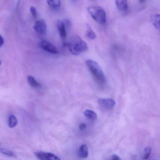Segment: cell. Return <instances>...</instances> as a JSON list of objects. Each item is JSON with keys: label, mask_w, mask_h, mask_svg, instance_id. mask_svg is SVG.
<instances>
[{"label": "cell", "mask_w": 160, "mask_h": 160, "mask_svg": "<svg viewBox=\"0 0 160 160\" xmlns=\"http://www.w3.org/2000/svg\"><path fill=\"white\" fill-rule=\"evenodd\" d=\"M18 123L17 118L13 115H11L9 116L8 119V125L11 128H14L17 125Z\"/></svg>", "instance_id": "cell-13"}, {"label": "cell", "mask_w": 160, "mask_h": 160, "mask_svg": "<svg viewBox=\"0 0 160 160\" xmlns=\"http://www.w3.org/2000/svg\"><path fill=\"white\" fill-rule=\"evenodd\" d=\"M79 128L80 130H84V129L86 128V124L84 123H80V124H79Z\"/></svg>", "instance_id": "cell-21"}, {"label": "cell", "mask_w": 160, "mask_h": 160, "mask_svg": "<svg viewBox=\"0 0 160 160\" xmlns=\"http://www.w3.org/2000/svg\"><path fill=\"white\" fill-rule=\"evenodd\" d=\"M86 34V36L89 40H94L96 37V35L95 32L92 30L91 27L89 25H88V27H87V30Z\"/></svg>", "instance_id": "cell-15"}, {"label": "cell", "mask_w": 160, "mask_h": 160, "mask_svg": "<svg viewBox=\"0 0 160 160\" xmlns=\"http://www.w3.org/2000/svg\"><path fill=\"white\" fill-rule=\"evenodd\" d=\"M1 152L3 155H6L8 157H12V158H16L17 157L16 154L10 150L4 148H1Z\"/></svg>", "instance_id": "cell-16"}, {"label": "cell", "mask_w": 160, "mask_h": 160, "mask_svg": "<svg viewBox=\"0 0 160 160\" xmlns=\"http://www.w3.org/2000/svg\"><path fill=\"white\" fill-rule=\"evenodd\" d=\"M34 154L40 160H61L58 156L51 152H37Z\"/></svg>", "instance_id": "cell-5"}, {"label": "cell", "mask_w": 160, "mask_h": 160, "mask_svg": "<svg viewBox=\"0 0 160 160\" xmlns=\"http://www.w3.org/2000/svg\"><path fill=\"white\" fill-rule=\"evenodd\" d=\"M0 38H1V45H0V47H2V46L4 44V39L2 35H0Z\"/></svg>", "instance_id": "cell-22"}, {"label": "cell", "mask_w": 160, "mask_h": 160, "mask_svg": "<svg viewBox=\"0 0 160 160\" xmlns=\"http://www.w3.org/2000/svg\"><path fill=\"white\" fill-rule=\"evenodd\" d=\"M40 46L44 50L51 54H57L58 53L57 48L53 44L46 40H42L40 42Z\"/></svg>", "instance_id": "cell-6"}, {"label": "cell", "mask_w": 160, "mask_h": 160, "mask_svg": "<svg viewBox=\"0 0 160 160\" xmlns=\"http://www.w3.org/2000/svg\"><path fill=\"white\" fill-rule=\"evenodd\" d=\"M88 148L87 145L84 144L79 148L78 152V156L80 158H87L88 156Z\"/></svg>", "instance_id": "cell-9"}, {"label": "cell", "mask_w": 160, "mask_h": 160, "mask_svg": "<svg viewBox=\"0 0 160 160\" xmlns=\"http://www.w3.org/2000/svg\"><path fill=\"white\" fill-rule=\"evenodd\" d=\"M28 81L29 85L33 88H40L42 87V85L32 76H28Z\"/></svg>", "instance_id": "cell-12"}, {"label": "cell", "mask_w": 160, "mask_h": 160, "mask_svg": "<svg viewBox=\"0 0 160 160\" xmlns=\"http://www.w3.org/2000/svg\"><path fill=\"white\" fill-rule=\"evenodd\" d=\"M57 26L60 36H61L63 42H65L64 41L67 37V32H66V27L64 22L62 20H58L57 22Z\"/></svg>", "instance_id": "cell-8"}, {"label": "cell", "mask_w": 160, "mask_h": 160, "mask_svg": "<svg viewBox=\"0 0 160 160\" xmlns=\"http://www.w3.org/2000/svg\"><path fill=\"white\" fill-rule=\"evenodd\" d=\"M151 148L150 147H147L144 150V156H143V159H147L151 154Z\"/></svg>", "instance_id": "cell-18"}, {"label": "cell", "mask_w": 160, "mask_h": 160, "mask_svg": "<svg viewBox=\"0 0 160 160\" xmlns=\"http://www.w3.org/2000/svg\"><path fill=\"white\" fill-rule=\"evenodd\" d=\"M30 9L33 18H37V10H36L35 7H34V6H31Z\"/></svg>", "instance_id": "cell-19"}, {"label": "cell", "mask_w": 160, "mask_h": 160, "mask_svg": "<svg viewBox=\"0 0 160 160\" xmlns=\"http://www.w3.org/2000/svg\"><path fill=\"white\" fill-rule=\"evenodd\" d=\"M100 106L106 109H111L115 105V101L110 98H100L98 100Z\"/></svg>", "instance_id": "cell-7"}, {"label": "cell", "mask_w": 160, "mask_h": 160, "mask_svg": "<svg viewBox=\"0 0 160 160\" xmlns=\"http://www.w3.org/2000/svg\"><path fill=\"white\" fill-rule=\"evenodd\" d=\"M88 11L94 20L101 24L106 23V13L105 11L100 6H90L88 8Z\"/></svg>", "instance_id": "cell-3"}, {"label": "cell", "mask_w": 160, "mask_h": 160, "mask_svg": "<svg viewBox=\"0 0 160 160\" xmlns=\"http://www.w3.org/2000/svg\"><path fill=\"white\" fill-rule=\"evenodd\" d=\"M111 160H122L117 154H113L111 157Z\"/></svg>", "instance_id": "cell-20"}, {"label": "cell", "mask_w": 160, "mask_h": 160, "mask_svg": "<svg viewBox=\"0 0 160 160\" xmlns=\"http://www.w3.org/2000/svg\"><path fill=\"white\" fill-rule=\"evenodd\" d=\"M84 115L89 120L92 121L96 120L97 118V115L93 110L87 109L84 112Z\"/></svg>", "instance_id": "cell-11"}, {"label": "cell", "mask_w": 160, "mask_h": 160, "mask_svg": "<svg viewBox=\"0 0 160 160\" xmlns=\"http://www.w3.org/2000/svg\"><path fill=\"white\" fill-rule=\"evenodd\" d=\"M69 48L70 52L75 56H78L88 49L87 43L79 36H75L71 38L68 42L64 43Z\"/></svg>", "instance_id": "cell-1"}, {"label": "cell", "mask_w": 160, "mask_h": 160, "mask_svg": "<svg viewBox=\"0 0 160 160\" xmlns=\"http://www.w3.org/2000/svg\"><path fill=\"white\" fill-rule=\"evenodd\" d=\"M86 64L95 80L101 85L105 84L106 78L99 64L92 60H88L86 61Z\"/></svg>", "instance_id": "cell-2"}, {"label": "cell", "mask_w": 160, "mask_h": 160, "mask_svg": "<svg viewBox=\"0 0 160 160\" xmlns=\"http://www.w3.org/2000/svg\"><path fill=\"white\" fill-rule=\"evenodd\" d=\"M152 20L155 28L160 31V15H153L152 18Z\"/></svg>", "instance_id": "cell-14"}, {"label": "cell", "mask_w": 160, "mask_h": 160, "mask_svg": "<svg viewBox=\"0 0 160 160\" xmlns=\"http://www.w3.org/2000/svg\"><path fill=\"white\" fill-rule=\"evenodd\" d=\"M33 29L39 34L42 35L46 34L47 31V26L45 21L43 19L37 20L33 26Z\"/></svg>", "instance_id": "cell-4"}, {"label": "cell", "mask_w": 160, "mask_h": 160, "mask_svg": "<svg viewBox=\"0 0 160 160\" xmlns=\"http://www.w3.org/2000/svg\"><path fill=\"white\" fill-rule=\"evenodd\" d=\"M116 5L118 9L122 11H125L128 9V3L125 0H118L116 1Z\"/></svg>", "instance_id": "cell-10"}, {"label": "cell", "mask_w": 160, "mask_h": 160, "mask_svg": "<svg viewBox=\"0 0 160 160\" xmlns=\"http://www.w3.org/2000/svg\"><path fill=\"white\" fill-rule=\"evenodd\" d=\"M48 4L53 9H57L60 6L61 2L59 0H48L47 1Z\"/></svg>", "instance_id": "cell-17"}]
</instances>
